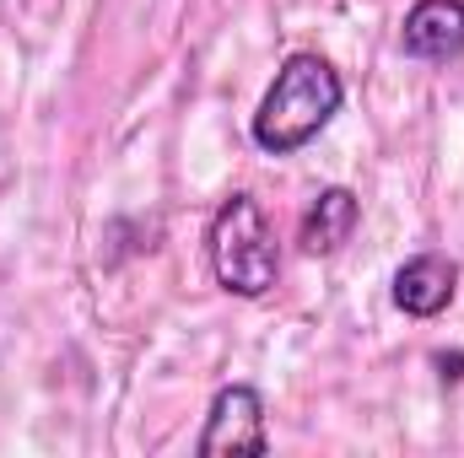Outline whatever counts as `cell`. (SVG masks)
Masks as SVG:
<instances>
[{"label": "cell", "instance_id": "cell-1", "mask_svg": "<svg viewBox=\"0 0 464 458\" xmlns=\"http://www.w3.org/2000/svg\"><path fill=\"white\" fill-rule=\"evenodd\" d=\"M341 103H346L341 71L324 54H314V49H292L281 60L276 81L265 87L248 135H254V146L265 157H292L308 140H319V129L341 114Z\"/></svg>", "mask_w": 464, "mask_h": 458}, {"label": "cell", "instance_id": "cell-2", "mask_svg": "<svg viewBox=\"0 0 464 458\" xmlns=\"http://www.w3.org/2000/svg\"><path fill=\"white\" fill-rule=\"evenodd\" d=\"M206 259H211V275L227 297H265L281 275V243H276V227L265 216V205L237 189L217 205L211 227H206Z\"/></svg>", "mask_w": 464, "mask_h": 458}, {"label": "cell", "instance_id": "cell-3", "mask_svg": "<svg viewBox=\"0 0 464 458\" xmlns=\"http://www.w3.org/2000/svg\"><path fill=\"white\" fill-rule=\"evenodd\" d=\"M270 448V426H265V394L254 383H227L217 388L211 410H206V432L195 443L200 458L217 453H265Z\"/></svg>", "mask_w": 464, "mask_h": 458}, {"label": "cell", "instance_id": "cell-4", "mask_svg": "<svg viewBox=\"0 0 464 458\" xmlns=\"http://www.w3.org/2000/svg\"><path fill=\"white\" fill-rule=\"evenodd\" d=\"M459 297V264L449 253H411L394 270V308L405 319H438L449 313V302Z\"/></svg>", "mask_w": 464, "mask_h": 458}, {"label": "cell", "instance_id": "cell-5", "mask_svg": "<svg viewBox=\"0 0 464 458\" xmlns=\"http://www.w3.org/2000/svg\"><path fill=\"white\" fill-rule=\"evenodd\" d=\"M400 49L427 65H449L464 54V0H416L400 22Z\"/></svg>", "mask_w": 464, "mask_h": 458}, {"label": "cell", "instance_id": "cell-6", "mask_svg": "<svg viewBox=\"0 0 464 458\" xmlns=\"http://www.w3.org/2000/svg\"><path fill=\"white\" fill-rule=\"evenodd\" d=\"M356 222H362V200L351 195L346 184H335V189H319V195H314V205L303 211L297 248H303L308 259H330V253H341V248L351 243Z\"/></svg>", "mask_w": 464, "mask_h": 458}, {"label": "cell", "instance_id": "cell-7", "mask_svg": "<svg viewBox=\"0 0 464 458\" xmlns=\"http://www.w3.org/2000/svg\"><path fill=\"white\" fill-rule=\"evenodd\" d=\"M438 367H443V377H449V383H459V377H464V372H459V367H464L459 350H454V356H438Z\"/></svg>", "mask_w": 464, "mask_h": 458}]
</instances>
